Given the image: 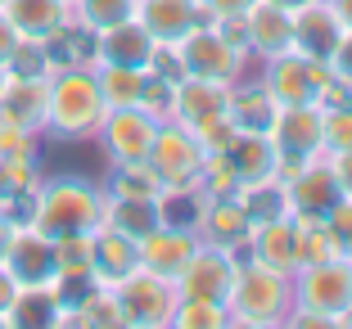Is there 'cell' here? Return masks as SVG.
<instances>
[{
    "instance_id": "cell-1",
    "label": "cell",
    "mask_w": 352,
    "mask_h": 329,
    "mask_svg": "<svg viewBox=\"0 0 352 329\" xmlns=\"http://www.w3.org/2000/svg\"><path fill=\"white\" fill-rule=\"evenodd\" d=\"M104 221V194L82 181V176H54L36 185L32 198V221L45 239H68V235H91Z\"/></svg>"
},
{
    "instance_id": "cell-2",
    "label": "cell",
    "mask_w": 352,
    "mask_h": 329,
    "mask_svg": "<svg viewBox=\"0 0 352 329\" xmlns=\"http://www.w3.org/2000/svg\"><path fill=\"white\" fill-rule=\"evenodd\" d=\"M104 95L95 68H54L45 82V131L59 140H86L104 122Z\"/></svg>"
},
{
    "instance_id": "cell-3",
    "label": "cell",
    "mask_w": 352,
    "mask_h": 329,
    "mask_svg": "<svg viewBox=\"0 0 352 329\" xmlns=\"http://www.w3.org/2000/svg\"><path fill=\"white\" fill-rule=\"evenodd\" d=\"M289 275L262 266V262H239L235 271V284H230V320L239 325H271L289 311Z\"/></svg>"
},
{
    "instance_id": "cell-4",
    "label": "cell",
    "mask_w": 352,
    "mask_h": 329,
    "mask_svg": "<svg viewBox=\"0 0 352 329\" xmlns=\"http://www.w3.org/2000/svg\"><path fill=\"white\" fill-rule=\"evenodd\" d=\"M298 302L302 316H316L325 325H339L348 316V298H352V262L334 258V262H316V266L298 271V288L289 293Z\"/></svg>"
},
{
    "instance_id": "cell-5",
    "label": "cell",
    "mask_w": 352,
    "mask_h": 329,
    "mask_svg": "<svg viewBox=\"0 0 352 329\" xmlns=\"http://www.w3.org/2000/svg\"><path fill=\"white\" fill-rule=\"evenodd\" d=\"M271 144L280 154L276 176H294L302 163L321 158V104H280L276 122H271Z\"/></svg>"
},
{
    "instance_id": "cell-6",
    "label": "cell",
    "mask_w": 352,
    "mask_h": 329,
    "mask_svg": "<svg viewBox=\"0 0 352 329\" xmlns=\"http://www.w3.org/2000/svg\"><path fill=\"white\" fill-rule=\"evenodd\" d=\"M113 298H118V311H122V325H172L181 293H176V280L135 266L126 280L113 284Z\"/></svg>"
},
{
    "instance_id": "cell-7",
    "label": "cell",
    "mask_w": 352,
    "mask_h": 329,
    "mask_svg": "<svg viewBox=\"0 0 352 329\" xmlns=\"http://www.w3.org/2000/svg\"><path fill=\"white\" fill-rule=\"evenodd\" d=\"M172 122L186 126L190 135H212L217 126L230 122V82H208V77H186L176 82Z\"/></svg>"
},
{
    "instance_id": "cell-8",
    "label": "cell",
    "mask_w": 352,
    "mask_h": 329,
    "mask_svg": "<svg viewBox=\"0 0 352 329\" xmlns=\"http://www.w3.org/2000/svg\"><path fill=\"white\" fill-rule=\"evenodd\" d=\"M176 54H181L186 77H208V82H230L235 86L239 68H244V50H235L212 23L190 27L186 36L176 41Z\"/></svg>"
},
{
    "instance_id": "cell-9",
    "label": "cell",
    "mask_w": 352,
    "mask_h": 329,
    "mask_svg": "<svg viewBox=\"0 0 352 329\" xmlns=\"http://www.w3.org/2000/svg\"><path fill=\"white\" fill-rule=\"evenodd\" d=\"M204 144H199V135H190L186 126L176 122H163L154 135V144H149L145 163L154 167V176L163 181V190H176V185H195L199 172H204Z\"/></svg>"
},
{
    "instance_id": "cell-10",
    "label": "cell",
    "mask_w": 352,
    "mask_h": 329,
    "mask_svg": "<svg viewBox=\"0 0 352 329\" xmlns=\"http://www.w3.org/2000/svg\"><path fill=\"white\" fill-rule=\"evenodd\" d=\"M330 77H334L330 63L289 50V54H280V59H267L262 86L271 91L276 104H321V91L330 86Z\"/></svg>"
},
{
    "instance_id": "cell-11",
    "label": "cell",
    "mask_w": 352,
    "mask_h": 329,
    "mask_svg": "<svg viewBox=\"0 0 352 329\" xmlns=\"http://www.w3.org/2000/svg\"><path fill=\"white\" fill-rule=\"evenodd\" d=\"M235 253L226 248H212V244H199L190 253L186 271L176 275V293L181 298H208V302H226L230 298V284H235Z\"/></svg>"
},
{
    "instance_id": "cell-12",
    "label": "cell",
    "mask_w": 352,
    "mask_h": 329,
    "mask_svg": "<svg viewBox=\"0 0 352 329\" xmlns=\"http://www.w3.org/2000/svg\"><path fill=\"white\" fill-rule=\"evenodd\" d=\"M158 126H163V122L149 117L145 109L135 104V109H109L95 135L104 140V154L113 158V163H145Z\"/></svg>"
},
{
    "instance_id": "cell-13",
    "label": "cell",
    "mask_w": 352,
    "mask_h": 329,
    "mask_svg": "<svg viewBox=\"0 0 352 329\" xmlns=\"http://www.w3.org/2000/svg\"><path fill=\"white\" fill-rule=\"evenodd\" d=\"M0 266L19 280V288H50L59 280V258H54V239H45L36 226H19L10 239V253Z\"/></svg>"
},
{
    "instance_id": "cell-14",
    "label": "cell",
    "mask_w": 352,
    "mask_h": 329,
    "mask_svg": "<svg viewBox=\"0 0 352 329\" xmlns=\"http://www.w3.org/2000/svg\"><path fill=\"white\" fill-rule=\"evenodd\" d=\"M45 82L50 77H14L5 72L0 86V126L23 135H41L45 131Z\"/></svg>"
},
{
    "instance_id": "cell-15",
    "label": "cell",
    "mask_w": 352,
    "mask_h": 329,
    "mask_svg": "<svg viewBox=\"0 0 352 329\" xmlns=\"http://www.w3.org/2000/svg\"><path fill=\"white\" fill-rule=\"evenodd\" d=\"M343 19L339 10H334L330 0H307V5H298L294 10V50L307 54V59H321L330 63L334 45L343 41Z\"/></svg>"
},
{
    "instance_id": "cell-16",
    "label": "cell",
    "mask_w": 352,
    "mask_h": 329,
    "mask_svg": "<svg viewBox=\"0 0 352 329\" xmlns=\"http://www.w3.org/2000/svg\"><path fill=\"white\" fill-rule=\"evenodd\" d=\"M285 194H289V212L325 216L343 198V190H339V181H334L325 154H321V158H311V163H302L294 176H285Z\"/></svg>"
},
{
    "instance_id": "cell-17",
    "label": "cell",
    "mask_w": 352,
    "mask_h": 329,
    "mask_svg": "<svg viewBox=\"0 0 352 329\" xmlns=\"http://www.w3.org/2000/svg\"><path fill=\"white\" fill-rule=\"evenodd\" d=\"M135 266H140V244H135V239H126L122 230H113V226L91 230V275H95V284L113 288L118 280H126Z\"/></svg>"
},
{
    "instance_id": "cell-18",
    "label": "cell",
    "mask_w": 352,
    "mask_h": 329,
    "mask_svg": "<svg viewBox=\"0 0 352 329\" xmlns=\"http://www.w3.org/2000/svg\"><path fill=\"white\" fill-rule=\"evenodd\" d=\"M195 230H204V244L235 253V248H249L253 221L244 212V203H239V194H230V198H208Z\"/></svg>"
},
{
    "instance_id": "cell-19",
    "label": "cell",
    "mask_w": 352,
    "mask_h": 329,
    "mask_svg": "<svg viewBox=\"0 0 352 329\" xmlns=\"http://www.w3.org/2000/svg\"><path fill=\"white\" fill-rule=\"evenodd\" d=\"M199 248V235L195 230H181V226H158L149 230L145 239H140V266L154 271V275H167L176 280L181 271H186L190 253Z\"/></svg>"
},
{
    "instance_id": "cell-20",
    "label": "cell",
    "mask_w": 352,
    "mask_h": 329,
    "mask_svg": "<svg viewBox=\"0 0 352 329\" xmlns=\"http://www.w3.org/2000/svg\"><path fill=\"white\" fill-rule=\"evenodd\" d=\"M135 19H140V27H145L154 41L176 45L190 27H199L208 14L199 10V0H135Z\"/></svg>"
},
{
    "instance_id": "cell-21",
    "label": "cell",
    "mask_w": 352,
    "mask_h": 329,
    "mask_svg": "<svg viewBox=\"0 0 352 329\" xmlns=\"http://www.w3.org/2000/svg\"><path fill=\"white\" fill-rule=\"evenodd\" d=\"M249 50L262 59H280L294 50V10H280L271 0L249 5Z\"/></svg>"
},
{
    "instance_id": "cell-22",
    "label": "cell",
    "mask_w": 352,
    "mask_h": 329,
    "mask_svg": "<svg viewBox=\"0 0 352 329\" xmlns=\"http://www.w3.org/2000/svg\"><path fill=\"white\" fill-rule=\"evenodd\" d=\"M154 54V36L140 27V19L113 23L95 32V63H122V68H145Z\"/></svg>"
},
{
    "instance_id": "cell-23",
    "label": "cell",
    "mask_w": 352,
    "mask_h": 329,
    "mask_svg": "<svg viewBox=\"0 0 352 329\" xmlns=\"http://www.w3.org/2000/svg\"><path fill=\"white\" fill-rule=\"evenodd\" d=\"M221 158L230 163V172H235L244 185L267 181V176H276V167H280V154H276V144H271L267 131H235L230 144L221 149Z\"/></svg>"
},
{
    "instance_id": "cell-24",
    "label": "cell",
    "mask_w": 352,
    "mask_h": 329,
    "mask_svg": "<svg viewBox=\"0 0 352 329\" xmlns=\"http://www.w3.org/2000/svg\"><path fill=\"white\" fill-rule=\"evenodd\" d=\"M249 248H253L249 262H262V266L280 271V275H294V271H298V253H294V216H271V221L253 226Z\"/></svg>"
},
{
    "instance_id": "cell-25",
    "label": "cell",
    "mask_w": 352,
    "mask_h": 329,
    "mask_svg": "<svg viewBox=\"0 0 352 329\" xmlns=\"http://www.w3.org/2000/svg\"><path fill=\"white\" fill-rule=\"evenodd\" d=\"M0 10L10 14L19 36H32V41H45L54 27H63V23L73 19L68 0H0Z\"/></svg>"
},
{
    "instance_id": "cell-26",
    "label": "cell",
    "mask_w": 352,
    "mask_h": 329,
    "mask_svg": "<svg viewBox=\"0 0 352 329\" xmlns=\"http://www.w3.org/2000/svg\"><path fill=\"white\" fill-rule=\"evenodd\" d=\"M100 226H113V230H122L126 239L140 244L149 230L163 226V212H158V198H118V194H109L104 198V221Z\"/></svg>"
},
{
    "instance_id": "cell-27",
    "label": "cell",
    "mask_w": 352,
    "mask_h": 329,
    "mask_svg": "<svg viewBox=\"0 0 352 329\" xmlns=\"http://www.w3.org/2000/svg\"><path fill=\"white\" fill-rule=\"evenodd\" d=\"M45 54H50L54 68H91L95 63V32L86 23L68 19L63 27H54L45 36Z\"/></svg>"
},
{
    "instance_id": "cell-28",
    "label": "cell",
    "mask_w": 352,
    "mask_h": 329,
    "mask_svg": "<svg viewBox=\"0 0 352 329\" xmlns=\"http://www.w3.org/2000/svg\"><path fill=\"white\" fill-rule=\"evenodd\" d=\"M95 82H100L104 109H135L145 95V68H122V63H91Z\"/></svg>"
},
{
    "instance_id": "cell-29",
    "label": "cell",
    "mask_w": 352,
    "mask_h": 329,
    "mask_svg": "<svg viewBox=\"0 0 352 329\" xmlns=\"http://www.w3.org/2000/svg\"><path fill=\"white\" fill-rule=\"evenodd\" d=\"M276 109H280V104L271 100V91L262 82L244 86V91L230 86V122H235V131H271Z\"/></svg>"
},
{
    "instance_id": "cell-30",
    "label": "cell",
    "mask_w": 352,
    "mask_h": 329,
    "mask_svg": "<svg viewBox=\"0 0 352 329\" xmlns=\"http://www.w3.org/2000/svg\"><path fill=\"white\" fill-rule=\"evenodd\" d=\"M289 216H294V253H298V271L339 258V244H334L325 216H298V212H289Z\"/></svg>"
},
{
    "instance_id": "cell-31",
    "label": "cell",
    "mask_w": 352,
    "mask_h": 329,
    "mask_svg": "<svg viewBox=\"0 0 352 329\" xmlns=\"http://www.w3.org/2000/svg\"><path fill=\"white\" fill-rule=\"evenodd\" d=\"M239 203H244L253 226H262L271 216H289V194H285V181H280V176H267V181L244 185L239 190Z\"/></svg>"
},
{
    "instance_id": "cell-32",
    "label": "cell",
    "mask_w": 352,
    "mask_h": 329,
    "mask_svg": "<svg viewBox=\"0 0 352 329\" xmlns=\"http://www.w3.org/2000/svg\"><path fill=\"white\" fill-rule=\"evenodd\" d=\"M109 194H118V198H158L163 194V181L154 176L149 163H113Z\"/></svg>"
},
{
    "instance_id": "cell-33",
    "label": "cell",
    "mask_w": 352,
    "mask_h": 329,
    "mask_svg": "<svg viewBox=\"0 0 352 329\" xmlns=\"http://www.w3.org/2000/svg\"><path fill=\"white\" fill-rule=\"evenodd\" d=\"M59 320V298L50 288H19V298L10 307V325H54Z\"/></svg>"
},
{
    "instance_id": "cell-34",
    "label": "cell",
    "mask_w": 352,
    "mask_h": 329,
    "mask_svg": "<svg viewBox=\"0 0 352 329\" xmlns=\"http://www.w3.org/2000/svg\"><path fill=\"white\" fill-rule=\"evenodd\" d=\"M73 19L86 23L91 32H104L113 23L135 19V0H73Z\"/></svg>"
},
{
    "instance_id": "cell-35",
    "label": "cell",
    "mask_w": 352,
    "mask_h": 329,
    "mask_svg": "<svg viewBox=\"0 0 352 329\" xmlns=\"http://www.w3.org/2000/svg\"><path fill=\"white\" fill-rule=\"evenodd\" d=\"M230 320L226 302H208V298H181L172 311V325L176 329H221Z\"/></svg>"
},
{
    "instance_id": "cell-36",
    "label": "cell",
    "mask_w": 352,
    "mask_h": 329,
    "mask_svg": "<svg viewBox=\"0 0 352 329\" xmlns=\"http://www.w3.org/2000/svg\"><path fill=\"white\" fill-rule=\"evenodd\" d=\"M5 72H14V77H50L54 63H50V54H45V41H32V36H23L19 50H14L10 63H5Z\"/></svg>"
},
{
    "instance_id": "cell-37",
    "label": "cell",
    "mask_w": 352,
    "mask_h": 329,
    "mask_svg": "<svg viewBox=\"0 0 352 329\" xmlns=\"http://www.w3.org/2000/svg\"><path fill=\"white\" fill-rule=\"evenodd\" d=\"M352 149V104L348 109H321V154Z\"/></svg>"
},
{
    "instance_id": "cell-38",
    "label": "cell",
    "mask_w": 352,
    "mask_h": 329,
    "mask_svg": "<svg viewBox=\"0 0 352 329\" xmlns=\"http://www.w3.org/2000/svg\"><path fill=\"white\" fill-rule=\"evenodd\" d=\"M54 258H59V275H91V235L54 239Z\"/></svg>"
},
{
    "instance_id": "cell-39",
    "label": "cell",
    "mask_w": 352,
    "mask_h": 329,
    "mask_svg": "<svg viewBox=\"0 0 352 329\" xmlns=\"http://www.w3.org/2000/svg\"><path fill=\"white\" fill-rule=\"evenodd\" d=\"M172 104H176V82H163V77L149 72L145 77V95H140V109H145L149 117H158V122H172Z\"/></svg>"
},
{
    "instance_id": "cell-40",
    "label": "cell",
    "mask_w": 352,
    "mask_h": 329,
    "mask_svg": "<svg viewBox=\"0 0 352 329\" xmlns=\"http://www.w3.org/2000/svg\"><path fill=\"white\" fill-rule=\"evenodd\" d=\"M325 226H330L334 244H339V258L352 262V198H339V203L325 212Z\"/></svg>"
},
{
    "instance_id": "cell-41",
    "label": "cell",
    "mask_w": 352,
    "mask_h": 329,
    "mask_svg": "<svg viewBox=\"0 0 352 329\" xmlns=\"http://www.w3.org/2000/svg\"><path fill=\"white\" fill-rule=\"evenodd\" d=\"M212 27L226 36L235 50H249V10H235V14H217Z\"/></svg>"
},
{
    "instance_id": "cell-42",
    "label": "cell",
    "mask_w": 352,
    "mask_h": 329,
    "mask_svg": "<svg viewBox=\"0 0 352 329\" xmlns=\"http://www.w3.org/2000/svg\"><path fill=\"white\" fill-rule=\"evenodd\" d=\"M330 72L339 77V82H352V27L343 32V41L334 45V54H330Z\"/></svg>"
},
{
    "instance_id": "cell-43",
    "label": "cell",
    "mask_w": 352,
    "mask_h": 329,
    "mask_svg": "<svg viewBox=\"0 0 352 329\" xmlns=\"http://www.w3.org/2000/svg\"><path fill=\"white\" fill-rule=\"evenodd\" d=\"M325 163H330L334 181H339L343 198H352V149H339V154H325Z\"/></svg>"
},
{
    "instance_id": "cell-44",
    "label": "cell",
    "mask_w": 352,
    "mask_h": 329,
    "mask_svg": "<svg viewBox=\"0 0 352 329\" xmlns=\"http://www.w3.org/2000/svg\"><path fill=\"white\" fill-rule=\"evenodd\" d=\"M19 41H23V36H19V27H14V23H10V14L0 10V68L10 63V54L19 50Z\"/></svg>"
},
{
    "instance_id": "cell-45",
    "label": "cell",
    "mask_w": 352,
    "mask_h": 329,
    "mask_svg": "<svg viewBox=\"0 0 352 329\" xmlns=\"http://www.w3.org/2000/svg\"><path fill=\"white\" fill-rule=\"evenodd\" d=\"M14 298H19V280L10 275V271L0 266V320L10 325V307H14Z\"/></svg>"
},
{
    "instance_id": "cell-46",
    "label": "cell",
    "mask_w": 352,
    "mask_h": 329,
    "mask_svg": "<svg viewBox=\"0 0 352 329\" xmlns=\"http://www.w3.org/2000/svg\"><path fill=\"white\" fill-rule=\"evenodd\" d=\"M253 0H199V10L208 14V19H217V14H235V10H249Z\"/></svg>"
},
{
    "instance_id": "cell-47",
    "label": "cell",
    "mask_w": 352,
    "mask_h": 329,
    "mask_svg": "<svg viewBox=\"0 0 352 329\" xmlns=\"http://www.w3.org/2000/svg\"><path fill=\"white\" fill-rule=\"evenodd\" d=\"M14 230H19V221H14L5 207H0V262H5V253H10V239H14Z\"/></svg>"
},
{
    "instance_id": "cell-48",
    "label": "cell",
    "mask_w": 352,
    "mask_h": 329,
    "mask_svg": "<svg viewBox=\"0 0 352 329\" xmlns=\"http://www.w3.org/2000/svg\"><path fill=\"white\" fill-rule=\"evenodd\" d=\"M334 10H339L343 27H352V0H334Z\"/></svg>"
},
{
    "instance_id": "cell-49",
    "label": "cell",
    "mask_w": 352,
    "mask_h": 329,
    "mask_svg": "<svg viewBox=\"0 0 352 329\" xmlns=\"http://www.w3.org/2000/svg\"><path fill=\"white\" fill-rule=\"evenodd\" d=\"M271 5H280V10H298V5H307V0H271Z\"/></svg>"
},
{
    "instance_id": "cell-50",
    "label": "cell",
    "mask_w": 352,
    "mask_h": 329,
    "mask_svg": "<svg viewBox=\"0 0 352 329\" xmlns=\"http://www.w3.org/2000/svg\"><path fill=\"white\" fill-rule=\"evenodd\" d=\"M343 320H352V298H348V316H343Z\"/></svg>"
},
{
    "instance_id": "cell-51",
    "label": "cell",
    "mask_w": 352,
    "mask_h": 329,
    "mask_svg": "<svg viewBox=\"0 0 352 329\" xmlns=\"http://www.w3.org/2000/svg\"><path fill=\"white\" fill-rule=\"evenodd\" d=\"M0 86H5V68H0Z\"/></svg>"
},
{
    "instance_id": "cell-52",
    "label": "cell",
    "mask_w": 352,
    "mask_h": 329,
    "mask_svg": "<svg viewBox=\"0 0 352 329\" xmlns=\"http://www.w3.org/2000/svg\"><path fill=\"white\" fill-rule=\"evenodd\" d=\"M68 5H73V0H68Z\"/></svg>"
},
{
    "instance_id": "cell-53",
    "label": "cell",
    "mask_w": 352,
    "mask_h": 329,
    "mask_svg": "<svg viewBox=\"0 0 352 329\" xmlns=\"http://www.w3.org/2000/svg\"><path fill=\"white\" fill-rule=\"evenodd\" d=\"M330 5H334V0H330Z\"/></svg>"
}]
</instances>
